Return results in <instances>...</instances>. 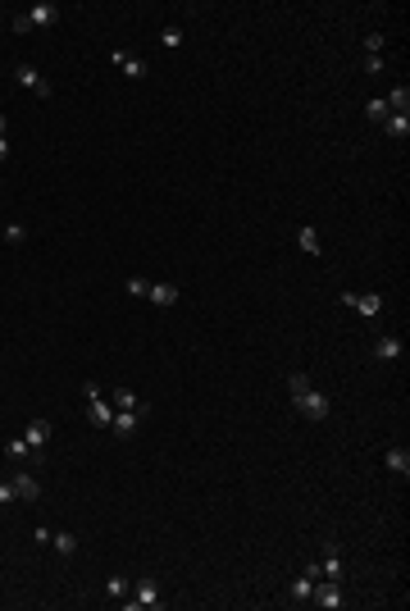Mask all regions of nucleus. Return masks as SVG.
Here are the masks:
<instances>
[{
  "label": "nucleus",
  "mask_w": 410,
  "mask_h": 611,
  "mask_svg": "<svg viewBox=\"0 0 410 611\" xmlns=\"http://www.w3.org/2000/svg\"><path fill=\"white\" fill-rule=\"evenodd\" d=\"M287 392H292L296 411H301L305 420H324L328 415V397L319 388H310V378H305L301 369H292V374H287Z\"/></svg>",
  "instance_id": "1"
},
{
  "label": "nucleus",
  "mask_w": 410,
  "mask_h": 611,
  "mask_svg": "<svg viewBox=\"0 0 410 611\" xmlns=\"http://www.w3.org/2000/svg\"><path fill=\"white\" fill-rule=\"evenodd\" d=\"M59 23V5H50V0H41V5H32L28 14H19L14 19V32H32V28H55Z\"/></svg>",
  "instance_id": "2"
},
{
  "label": "nucleus",
  "mask_w": 410,
  "mask_h": 611,
  "mask_svg": "<svg viewBox=\"0 0 410 611\" xmlns=\"http://www.w3.org/2000/svg\"><path fill=\"white\" fill-rule=\"evenodd\" d=\"M315 580H324V570H319V561L305 566V575H296L292 589H287V602L292 607H301V602H310V593H315Z\"/></svg>",
  "instance_id": "3"
},
{
  "label": "nucleus",
  "mask_w": 410,
  "mask_h": 611,
  "mask_svg": "<svg viewBox=\"0 0 410 611\" xmlns=\"http://www.w3.org/2000/svg\"><path fill=\"white\" fill-rule=\"evenodd\" d=\"M310 602L324 611H337L346 607V593H342V580H315V593H310Z\"/></svg>",
  "instance_id": "4"
},
{
  "label": "nucleus",
  "mask_w": 410,
  "mask_h": 611,
  "mask_svg": "<svg viewBox=\"0 0 410 611\" xmlns=\"http://www.w3.org/2000/svg\"><path fill=\"white\" fill-rule=\"evenodd\" d=\"M124 607H128V611H142V607H164L160 584H155V580H137V584H133V598H128Z\"/></svg>",
  "instance_id": "5"
},
{
  "label": "nucleus",
  "mask_w": 410,
  "mask_h": 611,
  "mask_svg": "<svg viewBox=\"0 0 410 611\" xmlns=\"http://www.w3.org/2000/svg\"><path fill=\"white\" fill-rule=\"evenodd\" d=\"M342 306H351L365 320H374V315L383 311V292H342Z\"/></svg>",
  "instance_id": "6"
},
{
  "label": "nucleus",
  "mask_w": 410,
  "mask_h": 611,
  "mask_svg": "<svg viewBox=\"0 0 410 611\" xmlns=\"http://www.w3.org/2000/svg\"><path fill=\"white\" fill-rule=\"evenodd\" d=\"M14 78H19V82H23V87H28V91H37L41 101H46L50 91H55V87H50V82L41 78V73H37V68H32V64H14Z\"/></svg>",
  "instance_id": "7"
},
{
  "label": "nucleus",
  "mask_w": 410,
  "mask_h": 611,
  "mask_svg": "<svg viewBox=\"0 0 410 611\" xmlns=\"http://www.w3.org/2000/svg\"><path fill=\"white\" fill-rule=\"evenodd\" d=\"M142 420H146L142 411H115V420H110V434H115V438H133Z\"/></svg>",
  "instance_id": "8"
},
{
  "label": "nucleus",
  "mask_w": 410,
  "mask_h": 611,
  "mask_svg": "<svg viewBox=\"0 0 410 611\" xmlns=\"http://www.w3.org/2000/svg\"><path fill=\"white\" fill-rule=\"evenodd\" d=\"M50 434H55V425H50V420H32V425L23 429V443H28L32 452H41V447L50 443Z\"/></svg>",
  "instance_id": "9"
},
{
  "label": "nucleus",
  "mask_w": 410,
  "mask_h": 611,
  "mask_svg": "<svg viewBox=\"0 0 410 611\" xmlns=\"http://www.w3.org/2000/svg\"><path fill=\"white\" fill-rule=\"evenodd\" d=\"M10 484H14V497H23V502H37V497H41L37 475H28V470H19V475H14Z\"/></svg>",
  "instance_id": "10"
},
{
  "label": "nucleus",
  "mask_w": 410,
  "mask_h": 611,
  "mask_svg": "<svg viewBox=\"0 0 410 611\" xmlns=\"http://www.w3.org/2000/svg\"><path fill=\"white\" fill-rule=\"evenodd\" d=\"M146 301L151 306H173L178 301V283H146Z\"/></svg>",
  "instance_id": "11"
},
{
  "label": "nucleus",
  "mask_w": 410,
  "mask_h": 611,
  "mask_svg": "<svg viewBox=\"0 0 410 611\" xmlns=\"http://www.w3.org/2000/svg\"><path fill=\"white\" fill-rule=\"evenodd\" d=\"M110 59H115L119 68H124L128 78H146V59H137V55H128V50H110Z\"/></svg>",
  "instance_id": "12"
},
{
  "label": "nucleus",
  "mask_w": 410,
  "mask_h": 611,
  "mask_svg": "<svg viewBox=\"0 0 410 611\" xmlns=\"http://www.w3.org/2000/svg\"><path fill=\"white\" fill-rule=\"evenodd\" d=\"M115 411H142V415H151V406H146L133 388H115Z\"/></svg>",
  "instance_id": "13"
},
{
  "label": "nucleus",
  "mask_w": 410,
  "mask_h": 611,
  "mask_svg": "<svg viewBox=\"0 0 410 611\" xmlns=\"http://www.w3.org/2000/svg\"><path fill=\"white\" fill-rule=\"evenodd\" d=\"M383 133H388L392 142H406L410 137V115H388L383 119Z\"/></svg>",
  "instance_id": "14"
},
{
  "label": "nucleus",
  "mask_w": 410,
  "mask_h": 611,
  "mask_svg": "<svg viewBox=\"0 0 410 611\" xmlns=\"http://www.w3.org/2000/svg\"><path fill=\"white\" fill-rule=\"evenodd\" d=\"M319 570H324V580H342V557H337V543L324 547V561H319Z\"/></svg>",
  "instance_id": "15"
},
{
  "label": "nucleus",
  "mask_w": 410,
  "mask_h": 611,
  "mask_svg": "<svg viewBox=\"0 0 410 611\" xmlns=\"http://www.w3.org/2000/svg\"><path fill=\"white\" fill-rule=\"evenodd\" d=\"M296 242H301L305 256H324V246H319V233L310 228V223H301V228H296Z\"/></svg>",
  "instance_id": "16"
},
{
  "label": "nucleus",
  "mask_w": 410,
  "mask_h": 611,
  "mask_svg": "<svg viewBox=\"0 0 410 611\" xmlns=\"http://www.w3.org/2000/svg\"><path fill=\"white\" fill-rule=\"evenodd\" d=\"M383 461H388V470H392V475H401V479L410 475V452H406V447H392V452L383 456Z\"/></svg>",
  "instance_id": "17"
},
{
  "label": "nucleus",
  "mask_w": 410,
  "mask_h": 611,
  "mask_svg": "<svg viewBox=\"0 0 410 611\" xmlns=\"http://www.w3.org/2000/svg\"><path fill=\"white\" fill-rule=\"evenodd\" d=\"M5 456H10V461H32V456H41V452H32L23 438H10V443H5Z\"/></svg>",
  "instance_id": "18"
},
{
  "label": "nucleus",
  "mask_w": 410,
  "mask_h": 611,
  "mask_svg": "<svg viewBox=\"0 0 410 611\" xmlns=\"http://www.w3.org/2000/svg\"><path fill=\"white\" fill-rule=\"evenodd\" d=\"M374 356L379 360H401V342L397 338H379L374 342Z\"/></svg>",
  "instance_id": "19"
},
{
  "label": "nucleus",
  "mask_w": 410,
  "mask_h": 611,
  "mask_svg": "<svg viewBox=\"0 0 410 611\" xmlns=\"http://www.w3.org/2000/svg\"><path fill=\"white\" fill-rule=\"evenodd\" d=\"M406 105H410V87H392L388 91V110L392 115H406Z\"/></svg>",
  "instance_id": "20"
},
{
  "label": "nucleus",
  "mask_w": 410,
  "mask_h": 611,
  "mask_svg": "<svg viewBox=\"0 0 410 611\" xmlns=\"http://www.w3.org/2000/svg\"><path fill=\"white\" fill-rule=\"evenodd\" d=\"M50 543H55V552H64V557L78 552V538H73V533H50Z\"/></svg>",
  "instance_id": "21"
},
{
  "label": "nucleus",
  "mask_w": 410,
  "mask_h": 611,
  "mask_svg": "<svg viewBox=\"0 0 410 611\" xmlns=\"http://www.w3.org/2000/svg\"><path fill=\"white\" fill-rule=\"evenodd\" d=\"M383 46H388L383 32H365V55H383Z\"/></svg>",
  "instance_id": "22"
},
{
  "label": "nucleus",
  "mask_w": 410,
  "mask_h": 611,
  "mask_svg": "<svg viewBox=\"0 0 410 611\" xmlns=\"http://www.w3.org/2000/svg\"><path fill=\"white\" fill-rule=\"evenodd\" d=\"M23 237H28V228H23L19 219H14V223H5V242H10V246H19Z\"/></svg>",
  "instance_id": "23"
},
{
  "label": "nucleus",
  "mask_w": 410,
  "mask_h": 611,
  "mask_svg": "<svg viewBox=\"0 0 410 611\" xmlns=\"http://www.w3.org/2000/svg\"><path fill=\"white\" fill-rule=\"evenodd\" d=\"M365 115H369L374 124H383V119H388L392 110H388V101H369V105H365Z\"/></svg>",
  "instance_id": "24"
},
{
  "label": "nucleus",
  "mask_w": 410,
  "mask_h": 611,
  "mask_svg": "<svg viewBox=\"0 0 410 611\" xmlns=\"http://www.w3.org/2000/svg\"><path fill=\"white\" fill-rule=\"evenodd\" d=\"M160 41H164L169 50H173V46H182V28H178V23H169V28L160 32Z\"/></svg>",
  "instance_id": "25"
},
{
  "label": "nucleus",
  "mask_w": 410,
  "mask_h": 611,
  "mask_svg": "<svg viewBox=\"0 0 410 611\" xmlns=\"http://www.w3.org/2000/svg\"><path fill=\"white\" fill-rule=\"evenodd\" d=\"M105 593H110V598H124V593H128V580H119V575H110V580H105Z\"/></svg>",
  "instance_id": "26"
},
{
  "label": "nucleus",
  "mask_w": 410,
  "mask_h": 611,
  "mask_svg": "<svg viewBox=\"0 0 410 611\" xmlns=\"http://www.w3.org/2000/svg\"><path fill=\"white\" fill-rule=\"evenodd\" d=\"M383 64H388L383 55H365V73H383Z\"/></svg>",
  "instance_id": "27"
},
{
  "label": "nucleus",
  "mask_w": 410,
  "mask_h": 611,
  "mask_svg": "<svg viewBox=\"0 0 410 611\" xmlns=\"http://www.w3.org/2000/svg\"><path fill=\"white\" fill-rule=\"evenodd\" d=\"M128 292H133V297H146V279H128Z\"/></svg>",
  "instance_id": "28"
},
{
  "label": "nucleus",
  "mask_w": 410,
  "mask_h": 611,
  "mask_svg": "<svg viewBox=\"0 0 410 611\" xmlns=\"http://www.w3.org/2000/svg\"><path fill=\"white\" fill-rule=\"evenodd\" d=\"M5 502H14V484H0V506Z\"/></svg>",
  "instance_id": "29"
},
{
  "label": "nucleus",
  "mask_w": 410,
  "mask_h": 611,
  "mask_svg": "<svg viewBox=\"0 0 410 611\" xmlns=\"http://www.w3.org/2000/svg\"><path fill=\"white\" fill-rule=\"evenodd\" d=\"M5 160H10V142H5V137H0V165H5Z\"/></svg>",
  "instance_id": "30"
},
{
  "label": "nucleus",
  "mask_w": 410,
  "mask_h": 611,
  "mask_svg": "<svg viewBox=\"0 0 410 611\" xmlns=\"http://www.w3.org/2000/svg\"><path fill=\"white\" fill-rule=\"evenodd\" d=\"M0 137H5V115H0Z\"/></svg>",
  "instance_id": "31"
}]
</instances>
